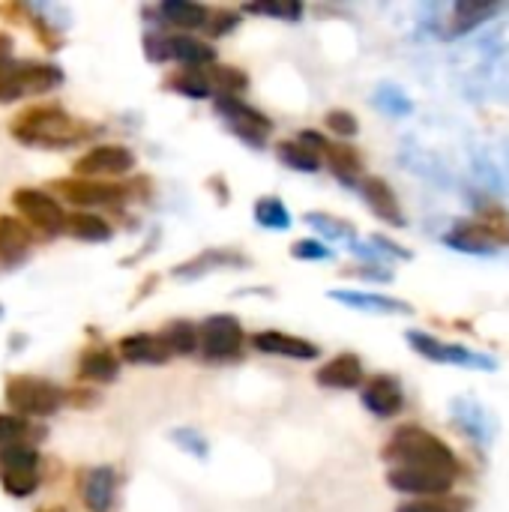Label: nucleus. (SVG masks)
Listing matches in <instances>:
<instances>
[{"mask_svg": "<svg viewBox=\"0 0 509 512\" xmlns=\"http://www.w3.org/2000/svg\"><path fill=\"white\" fill-rule=\"evenodd\" d=\"M384 459L402 471L441 474V477H453V480L462 471L453 447L423 426H399L390 435V441L384 444Z\"/></svg>", "mask_w": 509, "mask_h": 512, "instance_id": "1", "label": "nucleus"}, {"mask_svg": "<svg viewBox=\"0 0 509 512\" xmlns=\"http://www.w3.org/2000/svg\"><path fill=\"white\" fill-rule=\"evenodd\" d=\"M9 132L18 144L42 147V150H63L90 135V129L78 117L66 114L57 105H33V108L21 111L12 120Z\"/></svg>", "mask_w": 509, "mask_h": 512, "instance_id": "2", "label": "nucleus"}, {"mask_svg": "<svg viewBox=\"0 0 509 512\" xmlns=\"http://www.w3.org/2000/svg\"><path fill=\"white\" fill-rule=\"evenodd\" d=\"M3 396H6V405L18 417H24V420H30V417H36V420L51 417V414H57L63 408V399H66V393L57 384H51L45 378H36V375H15V378H9Z\"/></svg>", "mask_w": 509, "mask_h": 512, "instance_id": "3", "label": "nucleus"}, {"mask_svg": "<svg viewBox=\"0 0 509 512\" xmlns=\"http://www.w3.org/2000/svg\"><path fill=\"white\" fill-rule=\"evenodd\" d=\"M63 84V69L36 60H9L0 69V102H15L30 93H48Z\"/></svg>", "mask_w": 509, "mask_h": 512, "instance_id": "4", "label": "nucleus"}, {"mask_svg": "<svg viewBox=\"0 0 509 512\" xmlns=\"http://www.w3.org/2000/svg\"><path fill=\"white\" fill-rule=\"evenodd\" d=\"M405 336H408V345H411L420 357H426V360H432V363H441V366H462V369H477V372H498V366H501V363H498L495 357H489V354L471 351V348H465V345H447V342H441L438 336L423 333V330H408Z\"/></svg>", "mask_w": 509, "mask_h": 512, "instance_id": "5", "label": "nucleus"}, {"mask_svg": "<svg viewBox=\"0 0 509 512\" xmlns=\"http://www.w3.org/2000/svg\"><path fill=\"white\" fill-rule=\"evenodd\" d=\"M39 453L33 444L0 447V486L12 498H30L39 489Z\"/></svg>", "mask_w": 509, "mask_h": 512, "instance_id": "6", "label": "nucleus"}, {"mask_svg": "<svg viewBox=\"0 0 509 512\" xmlns=\"http://www.w3.org/2000/svg\"><path fill=\"white\" fill-rule=\"evenodd\" d=\"M216 114L225 120V126L249 147L261 150L273 132V120L261 114L258 108L246 105L240 96H216Z\"/></svg>", "mask_w": 509, "mask_h": 512, "instance_id": "7", "label": "nucleus"}, {"mask_svg": "<svg viewBox=\"0 0 509 512\" xmlns=\"http://www.w3.org/2000/svg\"><path fill=\"white\" fill-rule=\"evenodd\" d=\"M198 348L210 363L237 360L243 354V324L234 315H210L198 327Z\"/></svg>", "mask_w": 509, "mask_h": 512, "instance_id": "8", "label": "nucleus"}, {"mask_svg": "<svg viewBox=\"0 0 509 512\" xmlns=\"http://www.w3.org/2000/svg\"><path fill=\"white\" fill-rule=\"evenodd\" d=\"M12 204H15V210H18L24 225L36 228V231H42L48 237H54V234H60L66 228V213H63L60 201L51 198L42 189H27V186L15 189Z\"/></svg>", "mask_w": 509, "mask_h": 512, "instance_id": "9", "label": "nucleus"}, {"mask_svg": "<svg viewBox=\"0 0 509 512\" xmlns=\"http://www.w3.org/2000/svg\"><path fill=\"white\" fill-rule=\"evenodd\" d=\"M135 168V153L123 144H99L75 162V174L84 180L120 177Z\"/></svg>", "mask_w": 509, "mask_h": 512, "instance_id": "10", "label": "nucleus"}, {"mask_svg": "<svg viewBox=\"0 0 509 512\" xmlns=\"http://www.w3.org/2000/svg\"><path fill=\"white\" fill-rule=\"evenodd\" d=\"M54 189L63 192V198L72 201V204H78V207H111V204L126 201V189L123 186L102 183V180L69 177V180H57Z\"/></svg>", "mask_w": 509, "mask_h": 512, "instance_id": "11", "label": "nucleus"}, {"mask_svg": "<svg viewBox=\"0 0 509 512\" xmlns=\"http://www.w3.org/2000/svg\"><path fill=\"white\" fill-rule=\"evenodd\" d=\"M360 399H363V408L369 414L381 417V420H390V417L405 411V390H402V381L393 378V375L369 378L363 393H360Z\"/></svg>", "mask_w": 509, "mask_h": 512, "instance_id": "12", "label": "nucleus"}, {"mask_svg": "<svg viewBox=\"0 0 509 512\" xmlns=\"http://www.w3.org/2000/svg\"><path fill=\"white\" fill-rule=\"evenodd\" d=\"M246 264H249L246 255H240L237 249H204L201 255H195V258L177 264V267L171 270V276L180 279V282H195V279H204V276H210V273H216V270H225V267H246Z\"/></svg>", "mask_w": 509, "mask_h": 512, "instance_id": "13", "label": "nucleus"}, {"mask_svg": "<svg viewBox=\"0 0 509 512\" xmlns=\"http://www.w3.org/2000/svg\"><path fill=\"white\" fill-rule=\"evenodd\" d=\"M453 477H441V474H423V471H402V468H390L387 474V486L402 492V495H414V498H444L453 489Z\"/></svg>", "mask_w": 509, "mask_h": 512, "instance_id": "14", "label": "nucleus"}, {"mask_svg": "<svg viewBox=\"0 0 509 512\" xmlns=\"http://www.w3.org/2000/svg\"><path fill=\"white\" fill-rule=\"evenodd\" d=\"M117 471L108 468V465H99V468H90L81 480V501L87 512H111L114 510V501H117Z\"/></svg>", "mask_w": 509, "mask_h": 512, "instance_id": "15", "label": "nucleus"}, {"mask_svg": "<svg viewBox=\"0 0 509 512\" xmlns=\"http://www.w3.org/2000/svg\"><path fill=\"white\" fill-rule=\"evenodd\" d=\"M255 351L261 354H276V357H288V360H315L321 354V348L303 336H291L282 330H261L252 336Z\"/></svg>", "mask_w": 509, "mask_h": 512, "instance_id": "16", "label": "nucleus"}, {"mask_svg": "<svg viewBox=\"0 0 509 512\" xmlns=\"http://www.w3.org/2000/svg\"><path fill=\"white\" fill-rule=\"evenodd\" d=\"M360 195H363V201L369 204V210H372L378 219H384V222L393 225V228H402V225H405L402 204H399L393 186H390L384 177H363V180H360Z\"/></svg>", "mask_w": 509, "mask_h": 512, "instance_id": "17", "label": "nucleus"}, {"mask_svg": "<svg viewBox=\"0 0 509 512\" xmlns=\"http://www.w3.org/2000/svg\"><path fill=\"white\" fill-rule=\"evenodd\" d=\"M120 360L132 363V366H162L171 360V351L165 345L162 336L156 333H132V336H123L120 345Z\"/></svg>", "mask_w": 509, "mask_h": 512, "instance_id": "18", "label": "nucleus"}, {"mask_svg": "<svg viewBox=\"0 0 509 512\" xmlns=\"http://www.w3.org/2000/svg\"><path fill=\"white\" fill-rule=\"evenodd\" d=\"M330 300L369 312V315H414V306L399 300V297H387V294H369V291H330Z\"/></svg>", "mask_w": 509, "mask_h": 512, "instance_id": "19", "label": "nucleus"}, {"mask_svg": "<svg viewBox=\"0 0 509 512\" xmlns=\"http://www.w3.org/2000/svg\"><path fill=\"white\" fill-rule=\"evenodd\" d=\"M315 381L327 390H357L363 384V360L357 354H336L318 369Z\"/></svg>", "mask_w": 509, "mask_h": 512, "instance_id": "20", "label": "nucleus"}, {"mask_svg": "<svg viewBox=\"0 0 509 512\" xmlns=\"http://www.w3.org/2000/svg\"><path fill=\"white\" fill-rule=\"evenodd\" d=\"M444 243L450 249L468 252V255H495L498 252V240L474 219L468 222H456L450 234H444Z\"/></svg>", "mask_w": 509, "mask_h": 512, "instance_id": "21", "label": "nucleus"}, {"mask_svg": "<svg viewBox=\"0 0 509 512\" xmlns=\"http://www.w3.org/2000/svg\"><path fill=\"white\" fill-rule=\"evenodd\" d=\"M504 3H486V0H459L453 6V18L447 27V36H465L468 30L480 27L483 21L495 18L498 12H504Z\"/></svg>", "mask_w": 509, "mask_h": 512, "instance_id": "22", "label": "nucleus"}, {"mask_svg": "<svg viewBox=\"0 0 509 512\" xmlns=\"http://www.w3.org/2000/svg\"><path fill=\"white\" fill-rule=\"evenodd\" d=\"M453 420H456V426H459L465 435L477 438L480 444H489L492 435H495V426H492L489 411H486L483 405L471 402V399H456V402H453Z\"/></svg>", "mask_w": 509, "mask_h": 512, "instance_id": "23", "label": "nucleus"}, {"mask_svg": "<svg viewBox=\"0 0 509 512\" xmlns=\"http://www.w3.org/2000/svg\"><path fill=\"white\" fill-rule=\"evenodd\" d=\"M324 156H327V165H330V171H333V177L339 183L360 186V180H363V159H360V153L351 144H339V141L333 144L330 141Z\"/></svg>", "mask_w": 509, "mask_h": 512, "instance_id": "24", "label": "nucleus"}, {"mask_svg": "<svg viewBox=\"0 0 509 512\" xmlns=\"http://www.w3.org/2000/svg\"><path fill=\"white\" fill-rule=\"evenodd\" d=\"M30 255V231L21 219L0 216V261L18 264Z\"/></svg>", "mask_w": 509, "mask_h": 512, "instance_id": "25", "label": "nucleus"}, {"mask_svg": "<svg viewBox=\"0 0 509 512\" xmlns=\"http://www.w3.org/2000/svg\"><path fill=\"white\" fill-rule=\"evenodd\" d=\"M78 375L93 384H108L120 375V360L108 348H90L78 360Z\"/></svg>", "mask_w": 509, "mask_h": 512, "instance_id": "26", "label": "nucleus"}, {"mask_svg": "<svg viewBox=\"0 0 509 512\" xmlns=\"http://www.w3.org/2000/svg\"><path fill=\"white\" fill-rule=\"evenodd\" d=\"M159 15H162L165 24L186 27V30H198V27L207 24L210 9L204 3H189V0H165L159 6Z\"/></svg>", "mask_w": 509, "mask_h": 512, "instance_id": "27", "label": "nucleus"}, {"mask_svg": "<svg viewBox=\"0 0 509 512\" xmlns=\"http://www.w3.org/2000/svg\"><path fill=\"white\" fill-rule=\"evenodd\" d=\"M63 231H69L75 240H84V243H108L114 237V228L96 213H69Z\"/></svg>", "mask_w": 509, "mask_h": 512, "instance_id": "28", "label": "nucleus"}, {"mask_svg": "<svg viewBox=\"0 0 509 512\" xmlns=\"http://www.w3.org/2000/svg\"><path fill=\"white\" fill-rule=\"evenodd\" d=\"M168 57L186 63L192 69H201L204 63L216 60V51L207 42L195 39V36H168Z\"/></svg>", "mask_w": 509, "mask_h": 512, "instance_id": "29", "label": "nucleus"}, {"mask_svg": "<svg viewBox=\"0 0 509 512\" xmlns=\"http://www.w3.org/2000/svg\"><path fill=\"white\" fill-rule=\"evenodd\" d=\"M276 156H279V162H282L285 168H294V171H300V174H315V171L321 168V153L309 150V147L300 144V141H282V144L276 147Z\"/></svg>", "mask_w": 509, "mask_h": 512, "instance_id": "30", "label": "nucleus"}, {"mask_svg": "<svg viewBox=\"0 0 509 512\" xmlns=\"http://www.w3.org/2000/svg\"><path fill=\"white\" fill-rule=\"evenodd\" d=\"M168 87L177 90V93L186 96V99H207V96L213 93L210 72H207V69H192V66L180 69V72L168 81Z\"/></svg>", "mask_w": 509, "mask_h": 512, "instance_id": "31", "label": "nucleus"}, {"mask_svg": "<svg viewBox=\"0 0 509 512\" xmlns=\"http://www.w3.org/2000/svg\"><path fill=\"white\" fill-rule=\"evenodd\" d=\"M306 225L315 228L327 240H345V243L357 240V228L339 216H330V213H306Z\"/></svg>", "mask_w": 509, "mask_h": 512, "instance_id": "32", "label": "nucleus"}, {"mask_svg": "<svg viewBox=\"0 0 509 512\" xmlns=\"http://www.w3.org/2000/svg\"><path fill=\"white\" fill-rule=\"evenodd\" d=\"M372 102H375V108L384 111L387 117H408V114L414 111L411 96H405V90L396 87V84H381V87L375 90Z\"/></svg>", "mask_w": 509, "mask_h": 512, "instance_id": "33", "label": "nucleus"}, {"mask_svg": "<svg viewBox=\"0 0 509 512\" xmlns=\"http://www.w3.org/2000/svg\"><path fill=\"white\" fill-rule=\"evenodd\" d=\"M165 345L171 354H195L198 351V327L189 324V321H171L162 333Z\"/></svg>", "mask_w": 509, "mask_h": 512, "instance_id": "34", "label": "nucleus"}, {"mask_svg": "<svg viewBox=\"0 0 509 512\" xmlns=\"http://www.w3.org/2000/svg\"><path fill=\"white\" fill-rule=\"evenodd\" d=\"M255 222L261 228H270V231H288L294 219H291L288 207L279 198H258V204H255Z\"/></svg>", "mask_w": 509, "mask_h": 512, "instance_id": "35", "label": "nucleus"}, {"mask_svg": "<svg viewBox=\"0 0 509 512\" xmlns=\"http://www.w3.org/2000/svg\"><path fill=\"white\" fill-rule=\"evenodd\" d=\"M30 438H42V429H33L30 420L18 414H0V447L30 444Z\"/></svg>", "mask_w": 509, "mask_h": 512, "instance_id": "36", "label": "nucleus"}, {"mask_svg": "<svg viewBox=\"0 0 509 512\" xmlns=\"http://www.w3.org/2000/svg\"><path fill=\"white\" fill-rule=\"evenodd\" d=\"M468 510H471V501H468V498L444 495V498H417V501H408V504H402L396 512H468Z\"/></svg>", "mask_w": 509, "mask_h": 512, "instance_id": "37", "label": "nucleus"}, {"mask_svg": "<svg viewBox=\"0 0 509 512\" xmlns=\"http://www.w3.org/2000/svg\"><path fill=\"white\" fill-rule=\"evenodd\" d=\"M243 12H252V15H267V18H285V21H297L303 15V3L297 0H258V3H249Z\"/></svg>", "mask_w": 509, "mask_h": 512, "instance_id": "38", "label": "nucleus"}, {"mask_svg": "<svg viewBox=\"0 0 509 512\" xmlns=\"http://www.w3.org/2000/svg\"><path fill=\"white\" fill-rule=\"evenodd\" d=\"M213 75H210V84L219 90V96H237V93H243L246 87H249V78H246V72H240V69H234V66H216V69H210Z\"/></svg>", "mask_w": 509, "mask_h": 512, "instance_id": "39", "label": "nucleus"}, {"mask_svg": "<svg viewBox=\"0 0 509 512\" xmlns=\"http://www.w3.org/2000/svg\"><path fill=\"white\" fill-rule=\"evenodd\" d=\"M495 240H498V246H507L509 243V213L507 210H501V207H495V204H489V207H483L480 210V219H477Z\"/></svg>", "mask_w": 509, "mask_h": 512, "instance_id": "40", "label": "nucleus"}, {"mask_svg": "<svg viewBox=\"0 0 509 512\" xmlns=\"http://www.w3.org/2000/svg\"><path fill=\"white\" fill-rule=\"evenodd\" d=\"M171 441H174L180 450H186L189 456H195V459H207V456H210L207 438H204L201 432H195V429H174V432H171Z\"/></svg>", "mask_w": 509, "mask_h": 512, "instance_id": "41", "label": "nucleus"}, {"mask_svg": "<svg viewBox=\"0 0 509 512\" xmlns=\"http://www.w3.org/2000/svg\"><path fill=\"white\" fill-rule=\"evenodd\" d=\"M327 129L330 132H336L339 138H354L357 132H360V123H357V117L351 114V111H345V108H333V111H327Z\"/></svg>", "mask_w": 509, "mask_h": 512, "instance_id": "42", "label": "nucleus"}, {"mask_svg": "<svg viewBox=\"0 0 509 512\" xmlns=\"http://www.w3.org/2000/svg\"><path fill=\"white\" fill-rule=\"evenodd\" d=\"M291 255L300 258V261H330V258H333V249L324 246L321 240L306 237V240H297V243L291 246Z\"/></svg>", "mask_w": 509, "mask_h": 512, "instance_id": "43", "label": "nucleus"}, {"mask_svg": "<svg viewBox=\"0 0 509 512\" xmlns=\"http://www.w3.org/2000/svg\"><path fill=\"white\" fill-rule=\"evenodd\" d=\"M240 24V12H234V9H219V12H213L210 18H207V33L210 36H228L234 27Z\"/></svg>", "mask_w": 509, "mask_h": 512, "instance_id": "44", "label": "nucleus"}, {"mask_svg": "<svg viewBox=\"0 0 509 512\" xmlns=\"http://www.w3.org/2000/svg\"><path fill=\"white\" fill-rule=\"evenodd\" d=\"M369 246L381 255V258H402V261H411L414 255H411V249H405V246H399V243H393L390 237H384V234H372L369 237Z\"/></svg>", "mask_w": 509, "mask_h": 512, "instance_id": "45", "label": "nucleus"}, {"mask_svg": "<svg viewBox=\"0 0 509 512\" xmlns=\"http://www.w3.org/2000/svg\"><path fill=\"white\" fill-rule=\"evenodd\" d=\"M144 57L153 60V63L168 60V36H162V33H147V36H144Z\"/></svg>", "mask_w": 509, "mask_h": 512, "instance_id": "46", "label": "nucleus"}, {"mask_svg": "<svg viewBox=\"0 0 509 512\" xmlns=\"http://www.w3.org/2000/svg\"><path fill=\"white\" fill-rule=\"evenodd\" d=\"M297 141H300V144H306V147H309V150H315V153H324V150H327V144H330V141H327L321 132H315V129H303Z\"/></svg>", "mask_w": 509, "mask_h": 512, "instance_id": "47", "label": "nucleus"}, {"mask_svg": "<svg viewBox=\"0 0 509 512\" xmlns=\"http://www.w3.org/2000/svg\"><path fill=\"white\" fill-rule=\"evenodd\" d=\"M354 276H363V279H375V282H390L393 273L390 270H378V267H357V270H348Z\"/></svg>", "mask_w": 509, "mask_h": 512, "instance_id": "48", "label": "nucleus"}, {"mask_svg": "<svg viewBox=\"0 0 509 512\" xmlns=\"http://www.w3.org/2000/svg\"><path fill=\"white\" fill-rule=\"evenodd\" d=\"M12 60V36L9 33H0V69Z\"/></svg>", "mask_w": 509, "mask_h": 512, "instance_id": "49", "label": "nucleus"}, {"mask_svg": "<svg viewBox=\"0 0 509 512\" xmlns=\"http://www.w3.org/2000/svg\"><path fill=\"white\" fill-rule=\"evenodd\" d=\"M36 512H66V510H63V507H39Z\"/></svg>", "mask_w": 509, "mask_h": 512, "instance_id": "50", "label": "nucleus"}, {"mask_svg": "<svg viewBox=\"0 0 509 512\" xmlns=\"http://www.w3.org/2000/svg\"><path fill=\"white\" fill-rule=\"evenodd\" d=\"M0 318H3V306H0Z\"/></svg>", "mask_w": 509, "mask_h": 512, "instance_id": "51", "label": "nucleus"}]
</instances>
